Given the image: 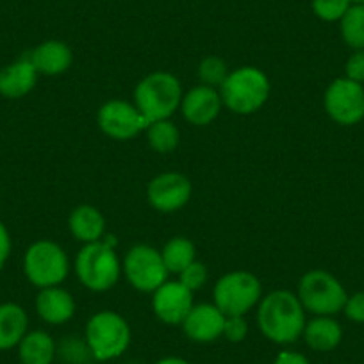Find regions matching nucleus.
<instances>
[{
	"instance_id": "nucleus-14",
	"label": "nucleus",
	"mask_w": 364,
	"mask_h": 364,
	"mask_svg": "<svg viewBox=\"0 0 364 364\" xmlns=\"http://www.w3.org/2000/svg\"><path fill=\"white\" fill-rule=\"evenodd\" d=\"M222 107L223 102L220 91L216 87L204 86V84L191 87L188 93H184L181 102L182 117L197 127H205V125L213 124L218 118Z\"/></svg>"
},
{
	"instance_id": "nucleus-34",
	"label": "nucleus",
	"mask_w": 364,
	"mask_h": 364,
	"mask_svg": "<svg viewBox=\"0 0 364 364\" xmlns=\"http://www.w3.org/2000/svg\"><path fill=\"white\" fill-rule=\"evenodd\" d=\"M273 364H311L304 353L295 352V350H282L277 353Z\"/></svg>"
},
{
	"instance_id": "nucleus-22",
	"label": "nucleus",
	"mask_w": 364,
	"mask_h": 364,
	"mask_svg": "<svg viewBox=\"0 0 364 364\" xmlns=\"http://www.w3.org/2000/svg\"><path fill=\"white\" fill-rule=\"evenodd\" d=\"M18 359L22 364H54L58 345L45 331H31L18 343Z\"/></svg>"
},
{
	"instance_id": "nucleus-8",
	"label": "nucleus",
	"mask_w": 364,
	"mask_h": 364,
	"mask_svg": "<svg viewBox=\"0 0 364 364\" xmlns=\"http://www.w3.org/2000/svg\"><path fill=\"white\" fill-rule=\"evenodd\" d=\"M70 261L61 245L50 240H40L27 248L23 255V273L36 288L61 286L68 277Z\"/></svg>"
},
{
	"instance_id": "nucleus-5",
	"label": "nucleus",
	"mask_w": 364,
	"mask_h": 364,
	"mask_svg": "<svg viewBox=\"0 0 364 364\" xmlns=\"http://www.w3.org/2000/svg\"><path fill=\"white\" fill-rule=\"evenodd\" d=\"M90 352L99 363L118 359L127 352L131 345V327L122 314L104 309L95 313L87 320L84 331Z\"/></svg>"
},
{
	"instance_id": "nucleus-26",
	"label": "nucleus",
	"mask_w": 364,
	"mask_h": 364,
	"mask_svg": "<svg viewBox=\"0 0 364 364\" xmlns=\"http://www.w3.org/2000/svg\"><path fill=\"white\" fill-rule=\"evenodd\" d=\"M229 73L230 70L227 66L225 59L218 58V55H208L198 65V79H200V82L204 86L216 87V90H220V86H222Z\"/></svg>"
},
{
	"instance_id": "nucleus-13",
	"label": "nucleus",
	"mask_w": 364,
	"mask_h": 364,
	"mask_svg": "<svg viewBox=\"0 0 364 364\" xmlns=\"http://www.w3.org/2000/svg\"><path fill=\"white\" fill-rule=\"evenodd\" d=\"M193 306V293L178 281H166L152 293V311L164 325H182Z\"/></svg>"
},
{
	"instance_id": "nucleus-36",
	"label": "nucleus",
	"mask_w": 364,
	"mask_h": 364,
	"mask_svg": "<svg viewBox=\"0 0 364 364\" xmlns=\"http://www.w3.org/2000/svg\"><path fill=\"white\" fill-rule=\"evenodd\" d=\"M352 4H363L364 6V0H352Z\"/></svg>"
},
{
	"instance_id": "nucleus-10",
	"label": "nucleus",
	"mask_w": 364,
	"mask_h": 364,
	"mask_svg": "<svg viewBox=\"0 0 364 364\" xmlns=\"http://www.w3.org/2000/svg\"><path fill=\"white\" fill-rule=\"evenodd\" d=\"M325 113L332 122L343 127H352L364 120V86L338 77L325 90Z\"/></svg>"
},
{
	"instance_id": "nucleus-25",
	"label": "nucleus",
	"mask_w": 364,
	"mask_h": 364,
	"mask_svg": "<svg viewBox=\"0 0 364 364\" xmlns=\"http://www.w3.org/2000/svg\"><path fill=\"white\" fill-rule=\"evenodd\" d=\"M339 33L343 41L352 50H363L364 48V6L352 4L348 11L339 20Z\"/></svg>"
},
{
	"instance_id": "nucleus-12",
	"label": "nucleus",
	"mask_w": 364,
	"mask_h": 364,
	"mask_svg": "<svg viewBox=\"0 0 364 364\" xmlns=\"http://www.w3.org/2000/svg\"><path fill=\"white\" fill-rule=\"evenodd\" d=\"M193 186L186 175L178 171H164L156 175L146 186V200L156 211L170 215L190 202Z\"/></svg>"
},
{
	"instance_id": "nucleus-33",
	"label": "nucleus",
	"mask_w": 364,
	"mask_h": 364,
	"mask_svg": "<svg viewBox=\"0 0 364 364\" xmlns=\"http://www.w3.org/2000/svg\"><path fill=\"white\" fill-rule=\"evenodd\" d=\"M11 236H9V230L4 223L0 222V269L4 268V264L8 262L9 255H11Z\"/></svg>"
},
{
	"instance_id": "nucleus-21",
	"label": "nucleus",
	"mask_w": 364,
	"mask_h": 364,
	"mask_svg": "<svg viewBox=\"0 0 364 364\" xmlns=\"http://www.w3.org/2000/svg\"><path fill=\"white\" fill-rule=\"evenodd\" d=\"M29 332V316L18 304H0V350L18 346L23 336Z\"/></svg>"
},
{
	"instance_id": "nucleus-23",
	"label": "nucleus",
	"mask_w": 364,
	"mask_h": 364,
	"mask_svg": "<svg viewBox=\"0 0 364 364\" xmlns=\"http://www.w3.org/2000/svg\"><path fill=\"white\" fill-rule=\"evenodd\" d=\"M164 266L168 273H181L193 261H197V247L191 240L184 236H175L168 241L161 250Z\"/></svg>"
},
{
	"instance_id": "nucleus-9",
	"label": "nucleus",
	"mask_w": 364,
	"mask_h": 364,
	"mask_svg": "<svg viewBox=\"0 0 364 364\" xmlns=\"http://www.w3.org/2000/svg\"><path fill=\"white\" fill-rule=\"evenodd\" d=\"M122 273L129 284L141 293H154L168 281V269L161 250L150 245H134L125 254Z\"/></svg>"
},
{
	"instance_id": "nucleus-19",
	"label": "nucleus",
	"mask_w": 364,
	"mask_h": 364,
	"mask_svg": "<svg viewBox=\"0 0 364 364\" xmlns=\"http://www.w3.org/2000/svg\"><path fill=\"white\" fill-rule=\"evenodd\" d=\"M302 338L314 352H332L343 341V327L334 316H314L306 321Z\"/></svg>"
},
{
	"instance_id": "nucleus-31",
	"label": "nucleus",
	"mask_w": 364,
	"mask_h": 364,
	"mask_svg": "<svg viewBox=\"0 0 364 364\" xmlns=\"http://www.w3.org/2000/svg\"><path fill=\"white\" fill-rule=\"evenodd\" d=\"M343 313L353 323L364 325V291H357L346 296Z\"/></svg>"
},
{
	"instance_id": "nucleus-6",
	"label": "nucleus",
	"mask_w": 364,
	"mask_h": 364,
	"mask_svg": "<svg viewBox=\"0 0 364 364\" xmlns=\"http://www.w3.org/2000/svg\"><path fill=\"white\" fill-rule=\"evenodd\" d=\"M296 296L306 313H311L313 316H336L343 313L348 293L336 275L316 268L304 273Z\"/></svg>"
},
{
	"instance_id": "nucleus-29",
	"label": "nucleus",
	"mask_w": 364,
	"mask_h": 364,
	"mask_svg": "<svg viewBox=\"0 0 364 364\" xmlns=\"http://www.w3.org/2000/svg\"><path fill=\"white\" fill-rule=\"evenodd\" d=\"M208 279H209L208 266L197 259V261H193L190 266H188V268H184L181 273H178L177 281L181 282L184 288L190 289L191 293H195V291H198V289L204 288L205 282H208Z\"/></svg>"
},
{
	"instance_id": "nucleus-20",
	"label": "nucleus",
	"mask_w": 364,
	"mask_h": 364,
	"mask_svg": "<svg viewBox=\"0 0 364 364\" xmlns=\"http://www.w3.org/2000/svg\"><path fill=\"white\" fill-rule=\"evenodd\" d=\"M68 229L79 243L87 245L104 240L106 234V220L102 213L93 205H77L68 216Z\"/></svg>"
},
{
	"instance_id": "nucleus-4",
	"label": "nucleus",
	"mask_w": 364,
	"mask_h": 364,
	"mask_svg": "<svg viewBox=\"0 0 364 364\" xmlns=\"http://www.w3.org/2000/svg\"><path fill=\"white\" fill-rule=\"evenodd\" d=\"M269 79L257 66L232 70L220 86L222 102L234 114H254L268 102Z\"/></svg>"
},
{
	"instance_id": "nucleus-27",
	"label": "nucleus",
	"mask_w": 364,
	"mask_h": 364,
	"mask_svg": "<svg viewBox=\"0 0 364 364\" xmlns=\"http://www.w3.org/2000/svg\"><path fill=\"white\" fill-rule=\"evenodd\" d=\"M58 355L61 357L65 364H90L93 359L84 338H65L61 345H58Z\"/></svg>"
},
{
	"instance_id": "nucleus-15",
	"label": "nucleus",
	"mask_w": 364,
	"mask_h": 364,
	"mask_svg": "<svg viewBox=\"0 0 364 364\" xmlns=\"http://www.w3.org/2000/svg\"><path fill=\"white\" fill-rule=\"evenodd\" d=\"M181 327L191 341L213 343L223 338L225 314L215 304H195Z\"/></svg>"
},
{
	"instance_id": "nucleus-11",
	"label": "nucleus",
	"mask_w": 364,
	"mask_h": 364,
	"mask_svg": "<svg viewBox=\"0 0 364 364\" xmlns=\"http://www.w3.org/2000/svg\"><path fill=\"white\" fill-rule=\"evenodd\" d=\"M99 129L111 139L117 141H129L138 134L145 132L149 122L138 111L134 102L113 99L104 104L97 113Z\"/></svg>"
},
{
	"instance_id": "nucleus-1",
	"label": "nucleus",
	"mask_w": 364,
	"mask_h": 364,
	"mask_svg": "<svg viewBox=\"0 0 364 364\" xmlns=\"http://www.w3.org/2000/svg\"><path fill=\"white\" fill-rule=\"evenodd\" d=\"M306 309L289 289H275L262 295L257 304V325L261 334L275 345H291L302 338Z\"/></svg>"
},
{
	"instance_id": "nucleus-28",
	"label": "nucleus",
	"mask_w": 364,
	"mask_h": 364,
	"mask_svg": "<svg viewBox=\"0 0 364 364\" xmlns=\"http://www.w3.org/2000/svg\"><path fill=\"white\" fill-rule=\"evenodd\" d=\"M352 6V0H313L311 8L321 22H338Z\"/></svg>"
},
{
	"instance_id": "nucleus-2",
	"label": "nucleus",
	"mask_w": 364,
	"mask_h": 364,
	"mask_svg": "<svg viewBox=\"0 0 364 364\" xmlns=\"http://www.w3.org/2000/svg\"><path fill=\"white\" fill-rule=\"evenodd\" d=\"M117 240L95 241L82 245L75 255L73 269L80 284L90 291L104 293L114 288L122 275V262L117 254Z\"/></svg>"
},
{
	"instance_id": "nucleus-17",
	"label": "nucleus",
	"mask_w": 364,
	"mask_h": 364,
	"mask_svg": "<svg viewBox=\"0 0 364 364\" xmlns=\"http://www.w3.org/2000/svg\"><path fill=\"white\" fill-rule=\"evenodd\" d=\"M34 306L38 316L48 325H63L75 314V300L72 293L63 289L61 286L40 289Z\"/></svg>"
},
{
	"instance_id": "nucleus-32",
	"label": "nucleus",
	"mask_w": 364,
	"mask_h": 364,
	"mask_svg": "<svg viewBox=\"0 0 364 364\" xmlns=\"http://www.w3.org/2000/svg\"><path fill=\"white\" fill-rule=\"evenodd\" d=\"M345 77L364 86V48L363 50H353L350 58L346 59Z\"/></svg>"
},
{
	"instance_id": "nucleus-16",
	"label": "nucleus",
	"mask_w": 364,
	"mask_h": 364,
	"mask_svg": "<svg viewBox=\"0 0 364 364\" xmlns=\"http://www.w3.org/2000/svg\"><path fill=\"white\" fill-rule=\"evenodd\" d=\"M38 70L31 63L29 55L16 59L0 70V95L4 99H22L29 95L38 82Z\"/></svg>"
},
{
	"instance_id": "nucleus-35",
	"label": "nucleus",
	"mask_w": 364,
	"mask_h": 364,
	"mask_svg": "<svg viewBox=\"0 0 364 364\" xmlns=\"http://www.w3.org/2000/svg\"><path fill=\"white\" fill-rule=\"evenodd\" d=\"M156 364H191L190 360L182 359V357H175V355H170V357H163V359L157 360Z\"/></svg>"
},
{
	"instance_id": "nucleus-30",
	"label": "nucleus",
	"mask_w": 364,
	"mask_h": 364,
	"mask_svg": "<svg viewBox=\"0 0 364 364\" xmlns=\"http://www.w3.org/2000/svg\"><path fill=\"white\" fill-rule=\"evenodd\" d=\"M248 336V323L245 316H225L223 338L230 343L245 341Z\"/></svg>"
},
{
	"instance_id": "nucleus-24",
	"label": "nucleus",
	"mask_w": 364,
	"mask_h": 364,
	"mask_svg": "<svg viewBox=\"0 0 364 364\" xmlns=\"http://www.w3.org/2000/svg\"><path fill=\"white\" fill-rule=\"evenodd\" d=\"M145 134L149 146L152 150H156L157 154L173 152L178 146V141H181L178 127L170 118L168 120H157L149 124V127L145 129Z\"/></svg>"
},
{
	"instance_id": "nucleus-18",
	"label": "nucleus",
	"mask_w": 364,
	"mask_h": 364,
	"mask_svg": "<svg viewBox=\"0 0 364 364\" xmlns=\"http://www.w3.org/2000/svg\"><path fill=\"white\" fill-rule=\"evenodd\" d=\"M29 59L40 75H61L72 66V48L59 40H47L29 52Z\"/></svg>"
},
{
	"instance_id": "nucleus-3",
	"label": "nucleus",
	"mask_w": 364,
	"mask_h": 364,
	"mask_svg": "<svg viewBox=\"0 0 364 364\" xmlns=\"http://www.w3.org/2000/svg\"><path fill=\"white\" fill-rule=\"evenodd\" d=\"M182 97L181 80L163 70L149 73L134 87V106L149 124L173 117L181 109Z\"/></svg>"
},
{
	"instance_id": "nucleus-7",
	"label": "nucleus",
	"mask_w": 364,
	"mask_h": 364,
	"mask_svg": "<svg viewBox=\"0 0 364 364\" xmlns=\"http://www.w3.org/2000/svg\"><path fill=\"white\" fill-rule=\"evenodd\" d=\"M213 299H215L213 304L225 316H245L261 302V281L254 273L245 269L229 272L216 281L213 288Z\"/></svg>"
}]
</instances>
